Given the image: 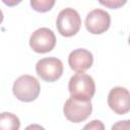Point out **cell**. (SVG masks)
Wrapping results in <instances>:
<instances>
[{
    "label": "cell",
    "mask_w": 130,
    "mask_h": 130,
    "mask_svg": "<svg viewBox=\"0 0 130 130\" xmlns=\"http://www.w3.org/2000/svg\"><path fill=\"white\" fill-rule=\"evenodd\" d=\"M70 96L79 101H90L95 92V83L93 78L83 72L74 74L68 83Z\"/></svg>",
    "instance_id": "cell-1"
},
{
    "label": "cell",
    "mask_w": 130,
    "mask_h": 130,
    "mask_svg": "<svg viewBox=\"0 0 130 130\" xmlns=\"http://www.w3.org/2000/svg\"><path fill=\"white\" fill-rule=\"evenodd\" d=\"M12 91L14 96L24 103L35 101L41 91L40 82L31 75L24 74L19 76L13 83Z\"/></svg>",
    "instance_id": "cell-2"
},
{
    "label": "cell",
    "mask_w": 130,
    "mask_h": 130,
    "mask_svg": "<svg viewBox=\"0 0 130 130\" xmlns=\"http://www.w3.org/2000/svg\"><path fill=\"white\" fill-rule=\"evenodd\" d=\"M56 26L60 35L65 38L75 36L81 26L79 13L73 8H65L61 10L57 16Z\"/></svg>",
    "instance_id": "cell-3"
},
{
    "label": "cell",
    "mask_w": 130,
    "mask_h": 130,
    "mask_svg": "<svg viewBox=\"0 0 130 130\" xmlns=\"http://www.w3.org/2000/svg\"><path fill=\"white\" fill-rule=\"evenodd\" d=\"M92 112V105L90 101H79L69 98L63 107V113L66 119L72 123H80L85 121Z\"/></svg>",
    "instance_id": "cell-4"
},
{
    "label": "cell",
    "mask_w": 130,
    "mask_h": 130,
    "mask_svg": "<svg viewBox=\"0 0 130 130\" xmlns=\"http://www.w3.org/2000/svg\"><path fill=\"white\" fill-rule=\"evenodd\" d=\"M37 74L47 82L58 80L63 74V63L55 57H48L39 60L36 64Z\"/></svg>",
    "instance_id": "cell-5"
},
{
    "label": "cell",
    "mask_w": 130,
    "mask_h": 130,
    "mask_svg": "<svg viewBox=\"0 0 130 130\" xmlns=\"http://www.w3.org/2000/svg\"><path fill=\"white\" fill-rule=\"evenodd\" d=\"M56 46V37L48 27L36 29L29 38V47L36 53L45 54L51 52Z\"/></svg>",
    "instance_id": "cell-6"
},
{
    "label": "cell",
    "mask_w": 130,
    "mask_h": 130,
    "mask_svg": "<svg viewBox=\"0 0 130 130\" xmlns=\"http://www.w3.org/2000/svg\"><path fill=\"white\" fill-rule=\"evenodd\" d=\"M111 24L110 14L103 9L91 10L85 18V27L92 35H101L107 31Z\"/></svg>",
    "instance_id": "cell-7"
},
{
    "label": "cell",
    "mask_w": 130,
    "mask_h": 130,
    "mask_svg": "<svg viewBox=\"0 0 130 130\" xmlns=\"http://www.w3.org/2000/svg\"><path fill=\"white\" fill-rule=\"evenodd\" d=\"M108 105L116 114L124 115L130 110V94L127 88L116 86L108 94Z\"/></svg>",
    "instance_id": "cell-8"
},
{
    "label": "cell",
    "mask_w": 130,
    "mask_h": 130,
    "mask_svg": "<svg viewBox=\"0 0 130 130\" xmlns=\"http://www.w3.org/2000/svg\"><path fill=\"white\" fill-rule=\"evenodd\" d=\"M93 63V56L91 52L86 49L73 50L68 56V64L75 72H84L91 67Z\"/></svg>",
    "instance_id": "cell-9"
},
{
    "label": "cell",
    "mask_w": 130,
    "mask_h": 130,
    "mask_svg": "<svg viewBox=\"0 0 130 130\" xmlns=\"http://www.w3.org/2000/svg\"><path fill=\"white\" fill-rule=\"evenodd\" d=\"M20 127L18 117L9 112L0 113V130H17Z\"/></svg>",
    "instance_id": "cell-10"
},
{
    "label": "cell",
    "mask_w": 130,
    "mask_h": 130,
    "mask_svg": "<svg viewBox=\"0 0 130 130\" xmlns=\"http://www.w3.org/2000/svg\"><path fill=\"white\" fill-rule=\"evenodd\" d=\"M56 0H30V6L37 12H48L55 5Z\"/></svg>",
    "instance_id": "cell-11"
},
{
    "label": "cell",
    "mask_w": 130,
    "mask_h": 130,
    "mask_svg": "<svg viewBox=\"0 0 130 130\" xmlns=\"http://www.w3.org/2000/svg\"><path fill=\"white\" fill-rule=\"evenodd\" d=\"M100 4L103 6L110 8V9H117L122 6H124L127 2V0H98Z\"/></svg>",
    "instance_id": "cell-12"
},
{
    "label": "cell",
    "mask_w": 130,
    "mask_h": 130,
    "mask_svg": "<svg viewBox=\"0 0 130 130\" xmlns=\"http://www.w3.org/2000/svg\"><path fill=\"white\" fill-rule=\"evenodd\" d=\"M104 128L105 127H104L103 123L99 120H93V121H91V123L84 126V129H95L96 130V129H104Z\"/></svg>",
    "instance_id": "cell-13"
},
{
    "label": "cell",
    "mask_w": 130,
    "mask_h": 130,
    "mask_svg": "<svg viewBox=\"0 0 130 130\" xmlns=\"http://www.w3.org/2000/svg\"><path fill=\"white\" fill-rule=\"evenodd\" d=\"M21 1H22V0H2V2H3L5 5L9 6V7L16 6V5H18Z\"/></svg>",
    "instance_id": "cell-14"
},
{
    "label": "cell",
    "mask_w": 130,
    "mask_h": 130,
    "mask_svg": "<svg viewBox=\"0 0 130 130\" xmlns=\"http://www.w3.org/2000/svg\"><path fill=\"white\" fill-rule=\"evenodd\" d=\"M2 21H3V13H2V11L0 9V24L2 23Z\"/></svg>",
    "instance_id": "cell-15"
}]
</instances>
